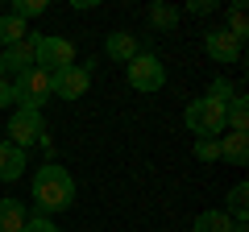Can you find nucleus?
<instances>
[{"label": "nucleus", "mask_w": 249, "mask_h": 232, "mask_svg": "<svg viewBox=\"0 0 249 232\" xmlns=\"http://www.w3.org/2000/svg\"><path fill=\"white\" fill-rule=\"evenodd\" d=\"M34 203H37V212H67L75 203V179L58 162H46L34 174Z\"/></svg>", "instance_id": "nucleus-1"}, {"label": "nucleus", "mask_w": 249, "mask_h": 232, "mask_svg": "<svg viewBox=\"0 0 249 232\" xmlns=\"http://www.w3.org/2000/svg\"><path fill=\"white\" fill-rule=\"evenodd\" d=\"M183 120H187V129H191L199 141H208V137L216 141V137L224 133V104H220V99L199 96V99H191V104H187Z\"/></svg>", "instance_id": "nucleus-2"}, {"label": "nucleus", "mask_w": 249, "mask_h": 232, "mask_svg": "<svg viewBox=\"0 0 249 232\" xmlns=\"http://www.w3.org/2000/svg\"><path fill=\"white\" fill-rule=\"evenodd\" d=\"M34 66H37V71H46V75L67 71V66H75V46L67 42V37H58V33L34 37Z\"/></svg>", "instance_id": "nucleus-3"}, {"label": "nucleus", "mask_w": 249, "mask_h": 232, "mask_svg": "<svg viewBox=\"0 0 249 232\" xmlns=\"http://www.w3.org/2000/svg\"><path fill=\"white\" fill-rule=\"evenodd\" d=\"M13 96H17L21 108H29V112H42L46 99H54V96H50V75L37 71V66L21 71L17 79H13Z\"/></svg>", "instance_id": "nucleus-4"}, {"label": "nucleus", "mask_w": 249, "mask_h": 232, "mask_svg": "<svg viewBox=\"0 0 249 232\" xmlns=\"http://www.w3.org/2000/svg\"><path fill=\"white\" fill-rule=\"evenodd\" d=\"M129 83H133V91H162L166 87V66L158 63V54H137L129 63Z\"/></svg>", "instance_id": "nucleus-5"}, {"label": "nucleus", "mask_w": 249, "mask_h": 232, "mask_svg": "<svg viewBox=\"0 0 249 232\" xmlns=\"http://www.w3.org/2000/svg\"><path fill=\"white\" fill-rule=\"evenodd\" d=\"M46 137V125H42V112H29V108H17V112L9 116V141L17 145V149H29L34 141H42Z\"/></svg>", "instance_id": "nucleus-6"}, {"label": "nucleus", "mask_w": 249, "mask_h": 232, "mask_svg": "<svg viewBox=\"0 0 249 232\" xmlns=\"http://www.w3.org/2000/svg\"><path fill=\"white\" fill-rule=\"evenodd\" d=\"M88 87H91V75L83 66H67V71L50 75V96H58V99H79Z\"/></svg>", "instance_id": "nucleus-7"}, {"label": "nucleus", "mask_w": 249, "mask_h": 232, "mask_svg": "<svg viewBox=\"0 0 249 232\" xmlns=\"http://www.w3.org/2000/svg\"><path fill=\"white\" fill-rule=\"evenodd\" d=\"M204 50H208V58L220 63V66H229V63L241 58V42L229 33V29H208L204 33Z\"/></svg>", "instance_id": "nucleus-8"}, {"label": "nucleus", "mask_w": 249, "mask_h": 232, "mask_svg": "<svg viewBox=\"0 0 249 232\" xmlns=\"http://www.w3.org/2000/svg\"><path fill=\"white\" fill-rule=\"evenodd\" d=\"M104 54L108 58H112V63H121V66H129L137 58V54H142V46H137V37L133 33H108V42H104Z\"/></svg>", "instance_id": "nucleus-9"}, {"label": "nucleus", "mask_w": 249, "mask_h": 232, "mask_svg": "<svg viewBox=\"0 0 249 232\" xmlns=\"http://www.w3.org/2000/svg\"><path fill=\"white\" fill-rule=\"evenodd\" d=\"M25 174V149H17L13 141H0V182H17Z\"/></svg>", "instance_id": "nucleus-10"}, {"label": "nucleus", "mask_w": 249, "mask_h": 232, "mask_svg": "<svg viewBox=\"0 0 249 232\" xmlns=\"http://www.w3.org/2000/svg\"><path fill=\"white\" fill-rule=\"evenodd\" d=\"M0 63L9 66V71H29L34 66V37H25V42H17V46H4L0 50Z\"/></svg>", "instance_id": "nucleus-11"}, {"label": "nucleus", "mask_w": 249, "mask_h": 232, "mask_svg": "<svg viewBox=\"0 0 249 232\" xmlns=\"http://www.w3.org/2000/svg\"><path fill=\"white\" fill-rule=\"evenodd\" d=\"M220 158L224 162H232V166H245V158H249V137L245 133H220Z\"/></svg>", "instance_id": "nucleus-12"}, {"label": "nucleus", "mask_w": 249, "mask_h": 232, "mask_svg": "<svg viewBox=\"0 0 249 232\" xmlns=\"http://www.w3.org/2000/svg\"><path fill=\"white\" fill-rule=\"evenodd\" d=\"M196 232H237V220L229 212H220V207H212V212L196 215Z\"/></svg>", "instance_id": "nucleus-13"}, {"label": "nucleus", "mask_w": 249, "mask_h": 232, "mask_svg": "<svg viewBox=\"0 0 249 232\" xmlns=\"http://www.w3.org/2000/svg\"><path fill=\"white\" fill-rule=\"evenodd\" d=\"M224 129H229V133H245V129H249V104H245V96H232L229 104H224Z\"/></svg>", "instance_id": "nucleus-14"}, {"label": "nucleus", "mask_w": 249, "mask_h": 232, "mask_svg": "<svg viewBox=\"0 0 249 232\" xmlns=\"http://www.w3.org/2000/svg\"><path fill=\"white\" fill-rule=\"evenodd\" d=\"M25 228V207L17 199H0V232H21Z\"/></svg>", "instance_id": "nucleus-15"}, {"label": "nucleus", "mask_w": 249, "mask_h": 232, "mask_svg": "<svg viewBox=\"0 0 249 232\" xmlns=\"http://www.w3.org/2000/svg\"><path fill=\"white\" fill-rule=\"evenodd\" d=\"M178 17H183V13H178L175 4H150V25L154 29H175Z\"/></svg>", "instance_id": "nucleus-16"}, {"label": "nucleus", "mask_w": 249, "mask_h": 232, "mask_svg": "<svg viewBox=\"0 0 249 232\" xmlns=\"http://www.w3.org/2000/svg\"><path fill=\"white\" fill-rule=\"evenodd\" d=\"M25 33H29V29H25V21H17L13 13H9V17H0V42H4V46L25 42Z\"/></svg>", "instance_id": "nucleus-17"}, {"label": "nucleus", "mask_w": 249, "mask_h": 232, "mask_svg": "<svg viewBox=\"0 0 249 232\" xmlns=\"http://www.w3.org/2000/svg\"><path fill=\"white\" fill-rule=\"evenodd\" d=\"M229 29L237 42H245V33H249V17H245V4H229Z\"/></svg>", "instance_id": "nucleus-18"}, {"label": "nucleus", "mask_w": 249, "mask_h": 232, "mask_svg": "<svg viewBox=\"0 0 249 232\" xmlns=\"http://www.w3.org/2000/svg\"><path fill=\"white\" fill-rule=\"evenodd\" d=\"M229 212L237 215V224H245V212H249V187L245 182H237V187L229 191Z\"/></svg>", "instance_id": "nucleus-19"}, {"label": "nucleus", "mask_w": 249, "mask_h": 232, "mask_svg": "<svg viewBox=\"0 0 249 232\" xmlns=\"http://www.w3.org/2000/svg\"><path fill=\"white\" fill-rule=\"evenodd\" d=\"M46 13V0H13V17L29 21V17H42Z\"/></svg>", "instance_id": "nucleus-20"}, {"label": "nucleus", "mask_w": 249, "mask_h": 232, "mask_svg": "<svg viewBox=\"0 0 249 232\" xmlns=\"http://www.w3.org/2000/svg\"><path fill=\"white\" fill-rule=\"evenodd\" d=\"M196 158L199 162H220V145L208 137V141H196Z\"/></svg>", "instance_id": "nucleus-21"}, {"label": "nucleus", "mask_w": 249, "mask_h": 232, "mask_svg": "<svg viewBox=\"0 0 249 232\" xmlns=\"http://www.w3.org/2000/svg\"><path fill=\"white\" fill-rule=\"evenodd\" d=\"M232 96H237V91H232V83H229V79H216V83H212V91H208V99H220V104H229Z\"/></svg>", "instance_id": "nucleus-22"}, {"label": "nucleus", "mask_w": 249, "mask_h": 232, "mask_svg": "<svg viewBox=\"0 0 249 232\" xmlns=\"http://www.w3.org/2000/svg\"><path fill=\"white\" fill-rule=\"evenodd\" d=\"M21 232H58V228H54L46 215H34V220H25V228H21Z\"/></svg>", "instance_id": "nucleus-23"}, {"label": "nucleus", "mask_w": 249, "mask_h": 232, "mask_svg": "<svg viewBox=\"0 0 249 232\" xmlns=\"http://www.w3.org/2000/svg\"><path fill=\"white\" fill-rule=\"evenodd\" d=\"M9 104H17V96H13V83H9V79H0V108H9Z\"/></svg>", "instance_id": "nucleus-24"}, {"label": "nucleus", "mask_w": 249, "mask_h": 232, "mask_svg": "<svg viewBox=\"0 0 249 232\" xmlns=\"http://www.w3.org/2000/svg\"><path fill=\"white\" fill-rule=\"evenodd\" d=\"M208 13H216V0H196L191 4V17H208Z\"/></svg>", "instance_id": "nucleus-25"}, {"label": "nucleus", "mask_w": 249, "mask_h": 232, "mask_svg": "<svg viewBox=\"0 0 249 232\" xmlns=\"http://www.w3.org/2000/svg\"><path fill=\"white\" fill-rule=\"evenodd\" d=\"M237 232H245V224H237Z\"/></svg>", "instance_id": "nucleus-26"}, {"label": "nucleus", "mask_w": 249, "mask_h": 232, "mask_svg": "<svg viewBox=\"0 0 249 232\" xmlns=\"http://www.w3.org/2000/svg\"><path fill=\"white\" fill-rule=\"evenodd\" d=\"M0 71H4V63H0Z\"/></svg>", "instance_id": "nucleus-27"}]
</instances>
